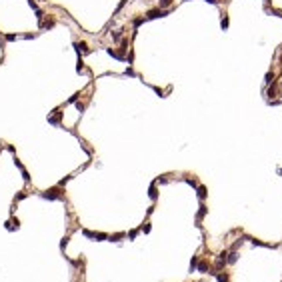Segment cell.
I'll list each match as a JSON object with an SVG mask.
<instances>
[{
	"instance_id": "cell-16",
	"label": "cell",
	"mask_w": 282,
	"mask_h": 282,
	"mask_svg": "<svg viewBox=\"0 0 282 282\" xmlns=\"http://www.w3.org/2000/svg\"><path fill=\"white\" fill-rule=\"evenodd\" d=\"M236 260H238V254H236V252H232V254H230V256L226 258V262H228V264H234Z\"/></svg>"
},
{
	"instance_id": "cell-12",
	"label": "cell",
	"mask_w": 282,
	"mask_h": 282,
	"mask_svg": "<svg viewBox=\"0 0 282 282\" xmlns=\"http://www.w3.org/2000/svg\"><path fill=\"white\" fill-rule=\"evenodd\" d=\"M214 274H216V280L218 282H228V274H226V272L224 274H222V272H214Z\"/></svg>"
},
{
	"instance_id": "cell-21",
	"label": "cell",
	"mask_w": 282,
	"mask_h": 282,
	"mask_svg": "<svg viewBox=\"0 0 282 282\" xmlns=\"http://www.w3.org/2000/svg\"><path fill=\"white\" fill-rule=\"evenodd\" d=\"M66 246H68V236H66V238H62V240H60V248L64 250V248H66Z\"/></svg>"
},
{
	"instance_id": "cell-8",
	"label": "cell",
	"mask_w": 282,
	"mask_h": 282,
	"mask_svg": "<svg viewBox=\"0 0 282 282\" xmlns=\"http://www.w3.org/2000/svg\"><path fill=\"white\" fill-rule=\"evenodd\" d=\"M60 116H62V112L54 110V116H50V118H48V122H50V124H60Z\"/></svg>"
},
{
	"instance_id": "cell-14",
	"label": "cell",
	"mask_w": 282,
	"mask_h": 282,
	"mask_svg": "<svg viewBox=\"0 0 282 282\" xmlns=\"http://www.w3.org/2000/svg\"><path fill=\"white\" fill-rule=\"evenodd\" d=\"M18 38H20L18 34H4V40H6V42H14V40H18Z\"/></svg>"
},
{
	"instance_id": "cell-10",
	"label": "cell",
	"mask_w": 282,
	"mask_h": 282,
	"mask_svg": "<svg viewBox=\"0 0 282 282\" xmlns=\"http://www.w3.org/2000/svg\"><path fill=\"white\" fill-rule=\"evenodd\" d=\"M158 16H164V10H150L146 14V18H158Z\"/></svg>"
},
{
	"instance_id": "cell-9",
	"label": "cell",
	"mask_w": 282,
	"mask_h": 282,
	"mask_svg": "<svg viewBox=\"0 0 282 282\" xmlns=\"http://www.w3.org/2000/svg\"><path fill=\"white\" fill-rule=\"evenodd\" d=\"M124 236H126L124 232H118V234H110V236H108V240H110V242H120Z\"/></svg>"
},
{
	"instance_id": "cell-13",
	"label": "cell",
	"mask_w": 282,
	"mask_h": 282,
	"mask_svg": "<svg viewBox=\"0 0 282 282\" xmlns=\"http://www.w3.org/2000/svg\"><path fill=\"white\" fill-rule=\"evenodd\" d=\"M148 194H150V198H152V200H156V198H158V192H156V182H154V184L150 186V192H148Z\"/></svg>"
},
{
	"instance_id": "cell-4",
	"label": "cell",
	"mask_w": 282,
	"mask_h": 282,
	"mask_svg": "<svg viewBox=\"0 0 282 282\" xmlns=\"http://www.w3.org/2000/svg\"><path fill=\"white\" fill-rule=\"evenodd\" d=\"M14 164H16V168L22 172V178H24V182H30V174H28V170L24 168V164L18 160V158H14Z\"/></svg>"
},
{
	"instance_id": "cell-22",
	"label": "cell",
	"mask_w": 282,
	"mask_h": 282,
	"mask_svg": "<svg viewBox=\"0 0 282 282\" xmlns=\"http://www.w3.org/2000/svg\"><path fill=\"white\" fill-rule=\"evenodd\" d=\"M136 236H138V230H130V232H128V238H130V240H134Z\"/></svg>"
},
{
	"instance_id": "cell-7",
	"label": "cell",
	"mask_w": 282,
	"mask_h": 282,
	"mask_svg": "<svg viewBox=\"0 0 282 282\" xmlns=\"http://www.w3.org/2000/svg\"><path fill=\"white\" fill-rule=\"evenodd\" d=\"M196 270H198V272H202V274H208V270H210V264H208V262H198Z\"/></svg>"
},
{
	"instance_id": "cell-18",
	"label": "cell",
	"mask_w": 282,
	"mask_h": 282,
	"mask_svg": "<svg viewBox=\"0 0 282 282\" xmlns=\"http://www.w3.org/2000/svg\"><path fill=\"white\" fill-rule=\"evenodd\" d=\"M26 198V192H18L16 194V198H14V202H18V200H24Z\"/></svg>"
},
{
	"instance_id": "cell-11",
	"label": "cell",
	"mask_w": 282,
	"mask_h": 282,
	"mask_svg": "<svg viewBox=\"0 0 282 282\" xmlns=\"http://www.w3.org/2000/svg\"><path fill=\"white\" fill-rule=\"evenodd\" d=\"M206 212H208V208H206V206H200V210H198V216H196V220H198V222H200V220H202L204 216H206Z\"/></svg>"
},
{
	"instance_id": "cell-2",
	"label": "cell",
	"mask_w": 282,
	"mask_h": 282,
	"mask_svg": "<svg viewBox=\"0 0 282 282\" xmlns=\"http://www.w3.org/2000/svg\"><path fill=\"white\" fill-rule=\"evenodd\" d=\"M82 234L86 238H96V240H108V234H104V232H92V230H82Z\"/></svg>"
},
{
	"instance_id": "cell-5",
	"label": "cell",
	"mask_w": 282,
	"mask_h": 282,
	"mask_svg": "<svg viewBox=\"0 0 282 282\" xmlns=\"http://www.w3.org/2000/svg\"><path fill=\"white\" fill-rule=\"evenodd\" d=\"M54 26H56V18H52V16H50V18H42V20H40V28H44V30H50V28H54Z\"/></svg>"
},
{
	"instance_id": "cell-25",
	"label": "cell",
	"mask_w": 282,
	"mask_h": 282,
	"mask_svg": "<svg viewBox=\"0 0 282 282\" xmlns=\"http://www.w3.org/2000/svg\"><path fill=\"white\" fill-rule=\"evenodd\" d=\"M76 108H78V112H82V110L86 108V104H80V102H78V104H76Z\"/></svg>"
},
{
	"instance_id": "cell-1",
	"label": "cell",
	"mask_w": 282,
	"mask_h": 282,
	"mask_svg": "<svg viewBox=\"0 0 282 282\" xmlns=\"http://www.w3.org/2000/svg\"><path fill=\"white\" fill-rule=\"evenodd\" d=\"M40 196L46 198V200H64V194H62V190H60V186L50 188V190H46V192H40Z\"/></svg>"
},
{
	"instance_id": "cell-17",
	"label": "cell",
	"mask_w": 282,
	"mask_h": 282,
	"mask_svg": "<svg viewBox=\"0 0 282 282\" xmlns=\"http://www.w3.org/2000/svg\"><path fill=\"white\" fill-rule=\"evenodd\" d=\"M198 198H200V200H204V198H206V188H204V186H200V188H198Z\"/></svg>"
},
{
	"instance_id": "cell-26",
	"label": "cell",
	"mask_w": 282,
	"mask_h": 282,
	"mask_svg": "<svg viewBox=\"0 0 282 282\" xmlns=\"http://www.w3.org/2000/svg\"><path fill=\"white\" fill-rule=\"evenodd\" d=\"M120 36H122L120 32H112V38H114V40H120Z\"/></svg>"
},
{
	"instance_id": "cell-20",
	"label": "cell",
	"mask_w": 282,
	"mask_h": 282,
	"mask_svg": "<svg viewBox=\"0 0 282 282\" xmlns=\"http://www.w3.org/2000/svg\"><path fill=\"white\" fill-rule=\"evenodd\" d=\"M76 70H78V72H84V62H82V58H78V66H76Z\"/></svg>"
},
{
	"instance_id": "cell-23",
	"label": "cell",
	"mask_w": 282,
	"mask_h": 282,
	"mask_svg": "<svg viewBox=\"0 0 282 282\" xmlns=\"http://www.w3.org/2000/svg\"><path fill=\"white\" fill-rule=\"evenodd\" d=\"M80 98V94H74V96H70V98H68V104H72V102H76Z\"/></svg>"
},
{
	"instance_id": "cell-19",
	"label": "cell",
	"mask_w": 282,
	"mask_h": 282,
	"mask_svg": "<svg viewBox=\"0 0 282 282\" xmlns=\"http://www.w3.org/2000/svg\"><path fill=\"white\" fill-rule=\"evenodd\" d=\"M140 232L148 234V232H150V224H142V226H140Z\"/></svg>"
},
{
	"instance_id": "cell-15",
	"label": "cell",
	"mask_w": 282,
	"mask_h": 282,
	"mask_svg": "<svg viewBox=\"0 0 282 282\" xmlns=\"http://www.w3.org/2000/svg\"><path fill=\"white\" fill-rule=\"evenodd\" d=\"M196 266H198V256H192V260H190V272L196 270Z\"/></svg>"
},
{
	"instance_id": "cell-6",
	"label": "cell",
	"mask_w": 282,
	"mask_h": 282,
	"mask_svg": "<svg viewBox=\"0 0 282 282\" xmlns=\"http://www.w3.org/2000/svg\"><path fill=\"white\" fill-rule=\"evenodd\" d=\"M74 48H76L78 54H88V52H90V48H88L86 42H74Z\"/></svg>"
},
{
	"instance_id": "cell-24",
	"label": "cell",
	"mask_w": 282,
	"mask_h": 282,
	"mask_svg": "<svg viewBox=\"0 0 282 282\" xmlns=\"http://www.w3.org/2000/svg\"><path fill=\"white\" fill-rule=\"evenodd\" d=\"M170 2H172V0H160V6L166 8V6H170Z\"/></svg>"
},
{
	"instance_id": "cell-3",
	"label": "cell",
	"mask_w": 282,
	"mask_h": 282,
	"mask_svg": "<svg viewBox=\"0 0 282 282\" xmlns=\"http://www.w3.org/2000/svg\"><path fill=\"white\" fill-rule=\"evenodd\" d=\"M18 226H20V220H18V218H10V220H6V222H4V228H6L8 232L18 230Z\"/></svg>"
}]
</instances>
